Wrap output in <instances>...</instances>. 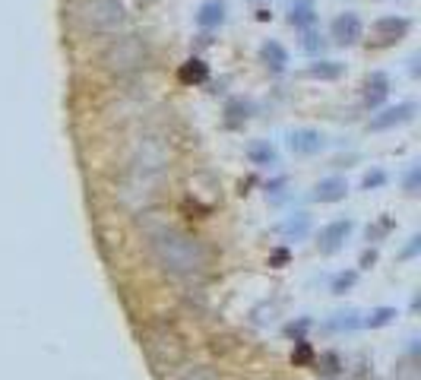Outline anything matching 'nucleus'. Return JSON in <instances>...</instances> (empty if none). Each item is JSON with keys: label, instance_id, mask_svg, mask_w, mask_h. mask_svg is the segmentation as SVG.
<instances>
[{"label": "nucleus", "instance_id": "1", "mask_svg": "<svg viewBox=\"0 0 421 380\" xmlns=\"http://www.w3.org/2000/svg\"><path fill=\"white\" fill-rule=\"evenodd\" d=\"M140 228L146 234V244L153 251V257L159 260V266L171 276L190 279L200 276L206 270V251L193 234H187L184 228L168 225V222L155 219V215H143Z\"/></svg>", "mask_w": 421, "mask_h": 380}, {"label": "nucleus", "instance_id": "2", "mask_svg": "<svg viewBox=\"0 0 421 380\" xmlns=\"http://www.w3.org/2000/svg\"><path fill=\"white\" fill-rule=\"evenodd\" d=\"M162 175H165V152H162L159 143H146L140 156L134 158V165H130L127 190L130 194H140L143 200H146L162 184Z\"/></svg>", "mask_w": 421, "mask_h": 380}, {"label": "nucleus", "instance_id": "3", "mask_svg": "<svg viewBox=\"0 0 421 380\" xmlns=\"http://www.w3.org/2000/svg\"><path fill=\"white\" fill-rule=\"evenodd\" d=\"M124 19L121 13V4L117 0H92L86 6V25L96 32H108V29H117Z\"/></svg>", "mask_w": 421, "mask_h": 380}, {"label": "nucleus", "instance_id": "4", "mask_svg": "<svg viewBox=\"0 0 421 380\" xmlns=\"http://www.w3.org/2000/svg\"><path fill=\"white\" fill-rule=\"evenodd\" d=\"M108 63H111V70H117V73H127V70L140 67V63H143L140 42H136V38H121V42L111 48Z\"/></svg>", "mask_w": 421, "mask_h": 380}, {"label": "nucleus", "instance_id": "5", "mask_svg": "<svg viewBox=\"0 0 421 380\" xmlns=\"http://www.w3.org/2000/svg\"><path fill=\"white\" fill-rule=\"evenodd\" d=\"M415 111H418L415 101H402V105H396V108H383L380 114L370 118L368 130H393V127H402V124H408V120H415Z\"/></svg>", "mask_w": 421, "mask_h": 380}, {"label": "nucleus", "instance_id": "6", "mask_svg": "<svg viewBox=\"0 0 421 380\" xmlns=\"http://www.w3.org/2000/svg\"><path fill=\"white\" fill-rule=\"evenodd\" d=\"M330 35H332V42H336V44H355L358 38L364 35L361 16H358V13H351V10L339 13V16L332 19V25H330Z\"/></svg>", "mask_w": 421, "mask_h": 380}, {"label": "nucleus", "instance_id": "7", "mask_svg": "<svg viewBox=\"0 0 421 380\" xmlns=\"http://www.w3.org/2000/svg\"><path fill=\"white\" fill-rule=\"evenodd\" d=\"M408 29H412V23H408L406 16H380L374 25H370V32H374L377 44L402 42V38L408 35Z\"/></svg>", "mask_w": 421, "mask_h": 380}, {"label": "nucleus", "instance_id": "8", "mask_svg": "<svg viewBox=\"0 0 421 380\" xmlns=\"http://www.w3.org/2000/svg\"><path fill=\"white\" fill-rule=\"evenodd\" d=\"M323 146H326V137L320 130H311V127H301V130L288 133V149L294 156H317Z\"/></svg>", "mask_w": 421, "mask_h": 380}, {"label": "nucleus", "instance_id": "9", "mask_svg": "<svg viewBox=\"0 0 421 380\" xmlns=\"http://www.w3.org/2000/svg\"><path fill=\"white\" fill-rule=\"evenodd\" d=\"M351 219H336V222H330V225L320 232V241H317V247H320V253H336L339 247L345 244V238L351 234Z\"/></svg>", "mask_w": 421, "mask_h": 380}, {"label": "nucleus", "instance_id": "10", "mask_svg": "<svg viewBox=\"0 0 421 380\" xmlns=\"http://www.w3.org/2000/svg\"><path fill=\"white\" fill-rule=\"evenodd\" d=\"M345 194H349V181L339 175H330L313 184L311 196H313V203H339V200H345Z\"/></svg>", "mask_w": 421, "mask_h": 380}, {"label": "nucleus", "instance_id": "11", "mask_svg": "<svg viewBox=\"0 0 421 380\" xmlns=\"http://www.w3.org/2000/svg\"><path fill=\"white\" fill-rule=\"evenodd\" d=\"M389 95V76L387 73H370L368 80H364V86H361V99H364V105L368 108H377V105H383V99Z\"/></svg>", "mask_w": 421, "mask_h": 380}, {"label": "nucleus", "instance_id": "12", "mask_svg": "<svg viewBox=\"0 0 421 380\" xmlns=\"http://www.w3.org/2000/svg\"><path fill=\"white\" fill-rule=\"evenodd\" d=\"M260 57H263V63H266L273 73H282V70H285V63H288V51L282 48L279 42H273V38L260 44Z\"/></svg>", "mask_w": 421, "mask_h": 380}, {"label": "nucleus", "instance_id": "13", "mask_svg": "<svg viewBox=\"0 0 421 380\" xmlns=\"http://www.w3.org/2000/svg\"><path fill=\"white\" fill-rule=\"evenodd\" d=\"M225 23V4H219V0H206L203 6H200L197 13V25L200 29H216V25Z\"/></svg>", "mask_w": 421, "mask_h": 380}, {"label": "nucleus", "instance_id": "14", "mask_svg": "<svg viewBox=\"0 0 421 380\" xmlns=\"http://www.w3.org/2000/svg\"><path fill=\"white\" fill-rule=\"evenodd\" d=\"M206 76H209V67H206L200 57H190V61L181 63L178 70V80L184 82V86H197V82H206Z\"/></svg>", "mask_w": 421, "mask_h": 380}, {"label": "nucleus", "instance_id": "15", "mask_svg": "<svg viewBox=\"0 0 421 380\" xmlns=\"http://www.w3.org/2000/svg\"><path fill=\"white\" fill-rule=\"evenodd\" d=\"M313 19H317L313 0H292V6H288V23L298 25V29H307Z\"/></svg>", "mask_w": 421, "mask_h": 380}, {"label": "nucleus", "instance_id": "16", "mask_svg": "<svg viewBox=\"0 0 421 380\" xmlns=\"http://www.w3.org/2000/svg\"><path fill=\"white\" fill-rule=\"evenodd\" d=\"M342 73H345V63H339V61H313L311 67H307L311 80H339Z\"/></svg>", "mask_w": 421, "mask_h": 380}, {"label": "nucleus", "instance_id": "17", "mask_svg": "<svg viewBox=\"0 0 421 380\" xmlns=\"http://www.w3.org/2000/svg\"><path fill=\"white\" fill-rule=\"evenodd\" d=\"M247 158L254 165H276V149L269 143H254L247 149Z\"/></svg>", "mask_w": 421, "mask_h": 380}, {"label": "nucleus", "instance_id": "18", "mask_svg": "<svg viewBox=\"0 0 421 380\" xmlns=\"http://www.w3.org/2000/svg\"><path fill=\"white\" fill-rule=\"evenodd\" d=\"M307 228H311V219H307L304 213H298L294 219H288L285 225H282V232L288 234V238H304L307 234Z\"/></svg>", "mask_w": 421, "mask_h": 380}, {"label": "nucleus", "instance_id": "19", "mask_svg": "<svg viewBox=\"0 0 421 380\" xmlns=\"http://www.w3.org/2000/svg\"><path fill=\"white\" fill-rule=\"evenodd\" d=\"M393 317H396V308H374V310L368 314V320H364V327L380 329V327H387Z\"/></svg>", "mask_w": 421, "mask_h": 380}, {"label": "nucleus", "instance_id": "20", "mask_svg": "<svg viewBox=\"0 0 421 380\" xmlns=\"http://www.w3.org/2000/svg\"><path fill=\"white\" fill-rule=\"evenodd\" d=\"M355 282H358V272H355V270L339 272V276L332 279V295H345V291H349Z\"/></svg>", "mask_w": 421, "mask_h": 380}, {"label": "nucleus", "instance_id": "21", "mask_svg": "<svg viewBox=\"0 0 421 380\" xmlns=\"http://www.w3.org/2000/svg\"><path fill=\"white\" fill-rule=\"evenodd\" d=\"M383 184H387V171L383 168H374V171H368V175L361 177L364 190H377V187H383Z\"/></svg>", "mask_w": 421, "mask_h": 380}, {"label": "nucleus", "instance_id": "22", "mask_svg": "<svg viewBox=\"0 0 421 380\" xmlns=\"http://www.w3.org/2000/svg\"><path fill=\"white\" fill-rule=\"evenodd\" d=\"M418 184H421V168L418 165H412V168H408V175H406V194H418Z\"/></svg>", "mask_w": 421, "mask_h": 380}, {"label": "nucleus", "instance_id": "23", "mask_svg": "<svg viewBox=\"0 0 421 380\" xmlns=\"http://www.w3.org/2000/svg\"><path fill=\"white\" fill-rule=\"evenodd\" d=\"M292 361H298V365H307V361H311V346H307L304 339H298V352L292 355Z\"/></svg>", "mask_w": 421, "mask_h": 380}, {"label": "nucleus", "instance_id": "24", "mask_svg": "<svg viewBox=\"0 0 421 380\" xmlns=\"http://www.w3.org/2000/svg\"><path fill=\"white\" fill-rule=\"evenodd\" d=\"M389 228H393V222H389V219H380V225H377V228H368V238H380V234L389 232Z\"/></svg>", "mask_w": 421, "mask_h": 380}, {"label": "nucleus", "instance_id": "25", "mask_svg": "<svg viewBox=\"0 0 421 380\" xmlns=\"http://www.w3.org/2000/svg\"><path fill=\"white\" fill-rule=\"evenodd\" d=\"M418 244H421V238H418V234H415V238H412V244L406 247V253H402V257H406V260H408V257H415V253H418Z\"/></svg>", "mask_w": 421, "mask_h": 380}, {"label": "nucleus", "instance_id": "26", "mask_svg": "<svg viewBox=\"0 0 421 380\" xmlns=\"http://www.w3.org/2000/svg\"><path fill=\"white\" fill-rule=\"evenodd\" d=\"M377 260V251H364V257H361V266H370Z\"/></svg>", "mask_w": 421, "mask_h": 380}, {"label": "nucleus", "instance_id": "27", "mask_svg": "<svg viewBox=\"0 0 421 380\" xmlns=\"http://www.w3.org/2000/svg\"><path fill=\"white\" fill-rule=\"evenodd\" d=\"M285 260H288V253H285V251H279V253L273 257V263H285Z\"/></svg>", "mask_w": 421, "mask_h": 380}]
</instances>
